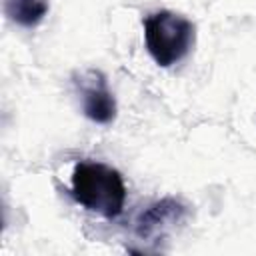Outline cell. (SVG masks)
Listing matches in <instances>:
<instances>
[{"label": "cell", "mask_w": 256, "mask_h": 256, "mask_svg": "<svg viewBox=\"0 0 256 256\" xmlns=\"http://www.w3.org/2000/svg\"><path fill=\"white\" fill-rule=\"evenodd\" d=\"M70 194L86 210L108 220L118 218L126 202L122 174L102 162H78L72 172Z\"/></svg>", "instance_id": "obj_1"}, {"label": "cell", "mask_w": 256, "mask_h": 256, "mask_svg": "<svg viewBox=\"0 0 256 256\" xmlns=\"http://www.w3.org/2000/svg\"><path fill=\"white\" fill-rule=\"evenodd\" d=\"M142 26L146 50L162 68H170L184 60L196 42V26L186 16L170 10L146 16Z\"/></svg>", "instance_id": "obj_2"}, {"label": "cell", "mask_w": 256, "mask_h": 256, "mask_svg": "<svg viewBox=\"0 0 256 256\" xmlns=\"http://www.w3.org/2000/svg\"><path fill=\"white\" fill-rule=\"evenodd\" d=\"M74 84L80 94L82 112L88 120L96 124H110L116 118V100L108 88L106 76L100 70H84L74 78Z\"/></svg>", "instance_id": "obj_3"}, {"label": "cell", "mask_w": 256, "mask_h": 256, "mask_svg": "<svg viewBox=\"0 0 256 256\" xmlns=\"http://www.w3.org/2000/svg\"><path fill=\"white\" fill-rule=\"evenodd\" d=\"M188 214V208L176 198H162L150 204L134 220V232L142 240L162 238L168 230L180 224Z\"/></svg>", "instance_id": "obj_4"}, {"label": "cell", "mask_w": 256, "mask_h": 256, "mask_svg": "<svg viewBox=\"0 0 256 256\" xmlns=\"http://www.w3.org/2000/svg\"><path fill=\"white\" fill-rule=\"evenodd\" d=\"M4 14L20 28H36L48 14V0H2Z\"/></svg>", "instance_id": "obj_5"}]
</instances>
